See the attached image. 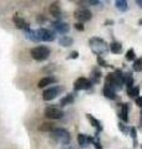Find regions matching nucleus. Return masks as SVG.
<instances>
[{"instance_id":"4be33fe9","label":"nucleus","mask_w":142,"mask_h":149,"mask_svg":"<svg viewBox=\"0 0 142 149\" xmlns=\"http://www.w3.org/2000/svg\"><path fill=\"white\" fill-rule=\"evenodd\" d=\"M54 129H55L54 124L50 123V122H44V123H41L40 127H39V130H41V132H50V133H51Z\"/></svg>"},{"instance_id":"dca6fc26","label":"nucleus","mask_w":142,"mask_h":149,"mask_svg":"<svg viewBox=\"0 0 142 149\" xmlns=\"http://www.w3.org/2000/svg\"><path fill=\"white\" fill-rule=\"evenodd\" d=\"M101 76H102V73L101 71L98 70L97 67H93L92 68V71H91V78H90V81H91L92 85H95V83H98L101 80Z\"/></svg>"},{"instance_id":"f257e3e1","label":"nucleus","mask_w":142,"mask_h":149,"mask_svg":"<svg viewBox=\"0 0 142 149\" xmlns=\"http://www.w3.org/2000/svg\"><path fill=\"white\" fill-rule=\"evenodd\" d=\"M89 45H90V49L93 54H96L97 56H101L107 54L108 51V45L105 40H102L101 37H91L89 41Z\"/></svg>"},{"instance_id":"cd10ccee","label":"nucleus","mask_w":142,"mask_h":149,"mask_svg":"<svg viewBox=\"0 0 142 149\" xmlns=\"http://www.w3.org/2000/svg\"><path fill=\"white\" fill-rule=\"evenodd\" d=\"M125 57H126L127 61H134L135 60V51H134V49H130L129 51H127Z\"/></svg>"},{"instance_id":"7c9ffc66","label":"nucleus","mask_w":142,"mask_h":149,"mask_svg":"<svg viewBox=\"0 0 142 149\" xmlns=\"http://www.w3.org/2000/svg\"><path fill=\"white\" fill-rule=\"evenodd\" d=\"M97 63L100 65V66H102V67H107V66H110V65H108L105 60H103L101 56H97Z\"/></svg>"},{"instance_id":"6ab92c4d","label":"nucleus","mask_w":142,"mask_h":149,"mask_svg":"<svg viewBox=\"0 0 142 149\" xmlns=\"http://www.w3.org/2000/svg\"><path fill=\"white\" fill-rule=\"evenodd\" d=\"M86 118L90 120V123H91L92 127L96 128V129L98 130V132H101V130H102V125H101V122H100V120L96 119L92 114H90V113H87V114H86Z\"/></svg>"},{"instance_id":"5701e85b","label":"nucleus","mask_w":142,"mask_h":149,"mask_svg":"<svg viewBox=\"0 0 142 149\" xmlns=\"http://www.w3.org/2000/svg\"><path fill=\"white\" fill-rule=\"evenodd\" d=\"M74 101H75V96L72 95V93H69V95H66L64 98L60 101V104L61 106H67V104L74 103Z\"/></svg>"},{"instance_id":"72a5a7b5","label":"nucleus","mask_w":142,"mask_h":149,"mask_svg":"<svg viewBox=\"0 0 142 149\" xmlns=\"http://www.w3.org/2000/svg\"><path fill=\"white\" fill-rule=\"evenodd\" d=\"M79 57V52L77 51H72V52L70 54V56H69V58H77Z\"/></svg>"},{"instance_id":"c9c22d12","label":"nucleus","mask_w":142,"mask_h":149,"mask_svg":"<svg viewBox=\"0 0 142 149\" xmlns=\"http://www.w3.org/2000/svg\"><path fill=\"white\" fill-rule=\"evenodd\" d=\"M136 4L138 5L140 8H142V0H136Z\"/></svg>"},{"instance_id":"a878e982","label":"nucleus","mask_w":142,"mask_h":149,"mask_svg":"<svg viewBox=\"0 0 142 149\" xmlns=\"http://www.w3.org/2000/svg\"><path fill=\"white\" fill-rule=\"evenodd\" d=\"M140 93V87L138 86H134L131 88H127V95L132 98H137V95Z\"/></svg>"},{"instance_id":"7ed1b4c3","label":"nucleus","mask_w":142,"mask_h":149,"mask_svg":"<svg viewBox=\"0 0 142 149\" xmlns=\"http://www.w3.org/2000/svg\"><path fill=\"white\" fill-rule=\"evenodd\" d=\"M51 138L55 139L56 142L64 144V146H67L71 141V136H70L69 130H66L64 128H55L51 132Z\"/></svg>"},{"instance_id":"c85d7f7f","label":"nucleus","mask_w":142,"mask_h":149,"mask_svg":"<svg viewBox=\"0 0 142 149\" xmlns=\"http://www.w3.org/2000/svg\"><path fill=\"white\" fill-rule=\"evenodd\" d=\"M92 144H93V147L96 148V149H102V146H101L100 141H98V137L97 136H96V138H92Z\"/></svg>"},{"instance_id":"2f4dec72","label":"nucleus","mask_w":142,"mask_h":149,"mask_svg":"<svg viewBox=\"0 0 142 149\" xmlns=\"http://www.w3.org/2000/svg\"><path fill=\"white\" fill-rule=\"evenodd\" d=\"M131 137L134 139V147H137V138H136V129L135 128H131Z\"/></svg>"},{"instance_id":"6e6552de","label":"nucleus","mask_w":142,"mask_h":149,"mask_svg":"<svg viewBox=\"0 0 142 149\" xmlns=\"http://www.w3.org/2000/svg\"><path fill=\"white\" fill-rule=\"evenodd\" d=\"M92 86L91 81L89 78H85V77H80L77 78L74 83V90L75 91H82V90H90Z\"/></svg>"},{"instance_id":"1a4fd4ad","label":"nucleus","mask_w":142,"mask_h":149,"mask_svg":"<svg viewBox=\"0 0 142 149\" xmlns=\"http://www.w3.org/2000/svg\"><path fill=\"white\" fill-rule=\"evenodd\" d=\"M39 34H40V40L46 41V42H50V41H54L56 39L55 32L49 29H39Z\"/></svg>"},{"instance_id":"ddd939ff","label":"nucleus","mask_w":142,"mask_h":149,"mask_svg":"<svg viewBox=\"0 0 142 149\" xmlns=\"http://www.w3.org/2000/svg\"><path fill=\"white\" fill-rule=\"evenodd\" d=\"M55 82H58L56 77H54V76H46V77L41 78V80L39 81V83H37V87H39V88H44V87L49 86V85H54Z\"/></svg>"},{"instance_id":"9d476101","label":"nucleus","mask_w":142,"mask_h":149,"mask_svg":"<svg viewBox=\"0 0 142 149\" xmlns=\"http://www.w3.org/2000/svg\"><path fill=\"white\" fill-rule=\"evenodd\" d=\"M13 21H14V24H15V26L18 27V29H21V30L30 29L29 22H27L24 17H21L20 15H18V14H15V15L13 16Z\"/></svg>"},{"instance_id":"39448f33","label":"nucleus","mask_w":142,"mask_h":149,"mask_svg":"<svg viewBox=\"0 0 142 149\" xmlns=\"http://www.w3.org/2000/svg\"><path fill=\"white\" fill-rule=\"evenodd\" d=\"M63 91H64V87H61V86L50 87V88H47V90H45L44 92H42V100L44 101H51V100L56 98Z\"/></svg>"},{"instance_id":"f03ea898","label":"nucleus","mask_w":142,"mask_h":149,"mask_svg":"<svg viewBox=\"0 0 142 149\" xmlns=\"http://www.w3.org/2000/svg\"><path fill=\"white\" fill-rule=\"evenodd\" d=\"M107 85H110L113 90H121L122 85H124V73H122L121 70H116L115 72L108 73L106 76V82Z\"/></svg>"},{"instance_id":"473e14b6","label":"nucleus","mask_w":142,"mask_h":149,"mask_svg":"<svg viewBox=\"0 0 142 149\" xmlns=\"http://www.w3.org/2000/svg\"><path fill=\"white\" fill-rule=\"evenodd\" d=\"M75 29L79 30V31H84L85 26H84V24H81V22H76V24H75Z\"/></svg>"},{"instance_id":"423d86ee","label":"nucleus","mask_w":142,"mask_h":149,"mask_svg":"<svg viewBox=\"0 0 142 149\" xmlns=\"http://www.w3.org/2000/svg\"><path fill=\"white\" fill-rule=\"evenodd\" d=\"M45 117L49 119H60L64 117V112L58 107H47L44 112Z\"/></svg>"},{"instance_id":"aec40b11","label":"nucleus","mask_w":142,"mask_h":149,"mask_svg":"<svg viewBox=\"0 0 142 149\" xmlns=\"http://www.w3.org/2000/svg\"><path fill=\"white\" fill-rule=\"evenodd\" d=\"M74 42V40H72V37H70V36H63V37H60V40H59V44L63 46V47H70L71 45H72Z\"/></svg>"},{"instance_id":"b1692460","label":"nucleus","mask_w":142,"mask_h":149,"mask_svg":"<svg viewBox=\"0 0 142 149\" xmlns=\"http://www.w3.org/2000/svg\"><path fill=\"white\" fill-rule=\"evenodd\" d=\"M108 46H110V50L112 54H120L122 51V45H121V42H117V41H113V42H111Z\"/></svg>"},{"instance_id":"2eb2a0df","label":"nucleus","mask_w":142,"mask_h":149,"mask_svg":"<svg viewBox=\"0 0 142 149\" xmlns=\"http://www.w3.org/2000/svg\"><path fill=\"white\" fill-rule=\"evenodd\" d=\"M129 103H121V111H120V118L124 122H129Z\"/></svg>"},{"instance_id":"20e7f679","label":"nucleus","mask_w":142,"mask_h":149,"mask_svg":"<svg viewBox=\"0 0 142 149\" xmlns=\"http://www.w3.org/2000/svg\"><path fill=\"white\" fill-rule=\"evenodd\" d=\"M30 55L36 61H45L50 55V49L46 46H36L30 50Z\"/></svg>"},{"instance_id":"9b49d317","label":"nucleus","mask_w":142,"mask_h":149,"mask_svg":"<svg viewBox=\"0 0 142 149\" xmlns=\"http://www.w3.org/2000/svg\"><path fill=\"white\" fill-rule=\"evenodd\" d=\"M53 27L56 32L59 34H63L65 36V34H67L70 31V26L66 24V22H63V21H54L53 22Z\"/></svg>"},{"instance_id":"412c9836","label":"nucleus","mask_w":142,"mask_h":149,"mask_svg":"<svg viewBox=\"0 0 142 149\" xmlns=\"http://www.w3.org/2000/svg\"><path fill=\"white\" fill-rule=\"evenodd\" d=\"M124 85H126L127 88L134 87V77H132V74L130 72L124 73Z\"/></svg>"},{"instance_id":"4c0bfd02","label":"nucleus","mask_w":142,"mask_h":149,"mask_svg":"<svg viewBox=\"0 0 142 149\" xmlns=\"http://www.w3.org/2000/svg\"><path fill=\"white\" fill-rule=\"evenodd\" d=\"M105 24H106V25H107V24H113V21H112V20H107Z\"/></svg>"},{"instance_id":"f3484780","label":"nucleus","mask_w":142,"mask_h":149,"mask_svg":"<svg viewBox=\"0 0 142 149\" xmlns=\"http://www.w3.org/2000/svg\"><path fill=\"white\" fill-rule=\"evenodd\" d=\"M49 11L54 17H60L61 16V8L59 5V3H53L51 4L50 8H49Z\"/></svg>"},{"instance_id":"f8f14e48","label":"nucleus","mask_w":142,"mask_h":149,"mask_svg":"<svg viewBox=\"0 0 142 149\" xmlns=\"http://www.w3.org/2000/svg\"><path fill=\"white\" fill-rule=\"evenodd\" d=\"M24 36H25L27 40L32 41V42H39V41H41V40H40L39 30H32V29L24 30Z\"/></svg>"},{"instance_id":"ea45409f","label":"nucleus","mask_w":142,"mask_h":149,"mask_svg":"<svg viewBox=\"0 0 142 149\" xmlns=\"http://www.w3.org/2000/svg\"><path fill=\"white\" fill-rule=\"evenodd\" d=\"M140 25H142V19H141V20H140Z\"/></svg>"},{"instance_id":"bb28decb","label":"nucleus","mask_w":142,"mask_h":149,"mask_svg":"<svg viewBox=\"0 0 142 149\" xmlns=\"http://www.w3.org/2000/svg\"><path fill=\"white\" fill-rule=\"evenodd\" d=\"M132 68H134V71H136V72L142 71V58L136 60L134 62V65H132Z\"/></svg>"},{"instance_id":"f704fd0d","label":"nucleus","mask_w":142,"mask_h":149,"mask_svg":"<svg viewBox=\"0 0 142 149\" xmlns=\"http://www.w3.org/2000/svg\"><path fill=\"white\" fill-rule=\"evenodd\" d=\"M136 104L140 107V108H142V97H137L136 98Z\"/></svg>"},{"instance_id":"393cba45","label":"nucleus","mask_w":142,"mask_h":149,"mask_svg":"<svg viewBox=\"0 0 142 149\" xmlns=\"http://www.w3.org/2000/svg\"><path fill=\"white\" fill-rule=\"evenodd\" d=\"M115 5L118 10L122 11V13H125L127 9H129V4H127V1H125V0H117L115 3Z\"/></svg>"},{"instance_id":"e433bc0d","label":"nucleus","mask_w":142,"mask_h":149,"mask_svg":"<svg viewBox=\"0 0 142 149\" xmlns=\"http://www.w3.org/2000/svg\"><path fill=\"white\" fill-rule=\"evenodd\" d=\"M37 20H39L40 22H42V21H46V19L42 17V16H39V17H37Z\"/></svg>"},{"instance_id":"58836bf2","label":"nucleus","mask_w":142,"mask_h":149,"mask_svg":"<svg viewBox=\"0 0 142 149\" xmlns=\"http://www.w3.org/2000/svg\"><path fill=\"white\" fill-rule=\"evenodd\" d=\"M141 124H142V111H141Z\"/></svg>"},{"instance_id":"0eeeda50","label":"nucleus","mask_w":142,"mask_h":149,"mask_svg":"<svg viewBox=\"0 0 142 149\" xmlns=\"http://www.w3.org/2000/svg\"><path fill=\"white\" fill-rule=\"evenodd\" d=\"M74 16L76 17V20H79V22H86L89 20H91L92 17V13L87 10V9H77L76 11L74 13Z\"/></svg>"},{"instance_id":"a211bd4d","label":"nucleus","mask_w":142,"mask_h":149,"mask_svg":"<svg viewBox=\"0 0 142 149\" xmlns=\"http://www.w3.org/2000/svg\"><path fill=\"white\" fill-rule=\"evenodd\" d=\"M77 142L80 144V147H86L89 143H92V137H87V136H85V134L82 133H80L79 136H77Z\"/></svg>"},{"instance_id":"4468645a","label":"nucleus","mask_w":142,"mask_h":149,"mask_svg":"<svg viewBox=\"0 0 142 149\" xmlns=\"http://www.w3.org/2000/svg\"><path fill=\"white\" fill-rule=\"evenodd\" d=\"M103 96L108 100H115L116 98V91L113 90L110 85L105 83V86H103Z\"/></svg>"},{"instance_id":"c756f323","label":"nucleus","mask_w":142,"mask_h":149,"mask_svg":"<svg viewBox=\"0 0 142 149\" xmlns=\"http://www.w3.org/2000/svg\"><path fill=\"white\" fill-rule=\"evenodd\" d=\"M118 127H120V129H121L122 132H124V133L126 134V136H127V134H129V133L131 132V128L129 129V127H126V125H125L124 123H118Z\"/></svg>"}]
</instances>
